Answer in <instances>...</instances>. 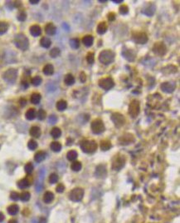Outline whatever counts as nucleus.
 I'll return each instance as SVG.
<instances>
[{
  "label": "nucleus",
  "instance_id": "1",
  "mask_svg": "<svg viewBox=\"0 0 180 223\" xmlns=\"http://www.w3.org/2000/svg\"><path fill=\"white\" fill-rule=\"evenodd\" d=\"M114 60V53L111 50L106 49L103 50L99 54V61L104 64V65H109L112 63Z\"/></svg>",
  "mask_w": 180,
  "mask_h": 223
},
{
  "label": "nucleus",
  "instance_id": "2",
  "mask_svg": "<svg viewBox=\"0 0 180 223\" xmlns=\"http://www.w3.org/2000/svg\"><path fill=\"white\" fill-rule=\"evenodd\" d=\"M13 43L15 46L18 49H21L22 51H25L28 49L29 47V41L28 39L22 33H19L15 36Z\"/></svg>",
  "mask_w": 180,
  "mask_h": 223
},
{
  "label": "nucleus",
  "instance_id": "3",
  "mask_svg": "<svg viewBox=\"0 0 180 223\" xmlns=\"http://www.w3.org/2000/svg\"><path fill=\"white\" fill-rule=\"evenodd\" d=\"M81 150L87 154L94 153L97 149V143L94 140H83L81 142Z\"/></svg>",
  "mask_w": 180,
  "mask_h": 223
},
{
  "label": "nucleus",
  "instance_id": "4",
  "mask_svg": "<svg viewBox=\"0 0 180 223\" xmlns=\"http://www.w3.org/2000/svg\"><path fill=\"white\" fill-rule=\"evenodd\" d=\"M17 77H18V70L15 69V68L8 69L3 74V78L7 83H13L16 81Z\"/></svg>",
  "mask_w": 180,
  "mask_h": 223
},
{
  "label": "nucleus",
  "instance_id": "5",
  "mask_svg": "<svg viewBox=\"0 0 180 223\" xmlns=\"http://www.w3.org/2000/svg\"><path fill=\"white\" fill-rule=\"evenodd\" d=\"M140 102L137 99H134L129 105V114L133 118H134L140 114Z\"/></svg>",
  "mask_w": 180,
  "mask_h": 223
},
{
  "label": "nucleus",
  "instance_id": "6",
  "mask_svg": "<svg viewBox=\"0 0 180 223\" xmlns=\"http://www.w3.org/2000/svg\"><path fill=\"white\" fill-rule=\"evenodd\" d=\"M91 131L95 134H101L105 131V125L103 121L101 119H95L91 122Z\"/></svg>",
  "mask_w": 180,
  "mask_h": 223
},
{
  "label": "nucleus",
  "instance_id": "7",
  "mask_svg": "<svg viewBox=\"0 0 180 223\" xmlns=\"http://www.w3.org/2000/svg\"><path fill=\"white\" fill-rule=\"evenodd\" d=\"M132 40L138 44H145L148 42V36L143 32H134L132 33Z\"/></svg>",
  "mask_w": 180,
  "mask_h": 223
},
{
  "label": "nucleus",
  "instance_id": "8",
  "mask_svg": "<svg viewBox=\"0 0 180 223\" xmlns=\"http://www.w3.org/2000/svg\"><path fill=\"white\" fill-rule=\"evenodd\" d=\"M84 196V190L82 188L77 187L71 190V192L69 194V198L72 202H80Z\"/></svg>",
  "mask_w": 180,
  "mask_h": 223
},
{
  "label": "nucleus",
  "instance_id": "9",
  "mask_svg": "<svg viewBox=\"0 0 180 223\" xmlns=\"http://www.w3.org/2000/svg\"><path fill=\"white\" fill-rule=\"evenodd\" d=\"M152 50L154 54L158 56H163L167 53V47L163 42H158L154 43Z\"/></svg>",
  "mask_w": 180,
  "mask_h": 223
},
{
  "label": "nucleus",
  "instance_id": "10",
  "mask_svg": "<svg viewBox=\"0 0 180 223\" xmlns=\"http://www.w3.org/2000/svg\"><path fill=\"white\" fill-rule=\"evenodd\" d=\"M99 86L101 87L102 89H104L105 91H108L110 89H111L114 86V80L110 77L107 78H101L99 80Z\"/></svg>",
  "mask_w": 180,
  "mask_h": 223
},
{
  "label": "nucleus",
  "instance_id": "11",
  "mask_svg": "<svg viewBox=\"0 0 180 223\" xmlns=\"http://www.w3.org/2000/svg\"><path fill=\"white\" fill-rule=\"evenodd\" d=\"M111 121L114 122V126L116 127H121L125 123V118L124 116L120 112H114L111 115Z\"/></svg>",
  "mask_w": 180,
  "mask_h": 223
},
{
  "label": "nucleus",
  "instance_id": "12",
  "mask_svg": "<svg viewBox=\"0 0 180 223\" xmlns=\"http://www.w3.org/2000/svg\"><path fill=\"white\" fill-rule=\"evenodd\" d=\"M122 55L126 60H128L129 62H133L134 61L135 57H136V53L132 49H124L122 51Z\"/></svg>",
  "mask_w": 180,
  "mask_h": 223
},
{
  "label": "nucleus",
  "instance_id": "13",
  "mask_svg": "<svg viewBox=\"0 0 180 223\" xmlns=\"http://www.w3.org/2000/svg\"><path fill=\"white\" fill-rule=\"evenodd\" d=\"M95 176L97 178H105L107 175V171H106V167L105 165H99L96 166L95 172Z\"/></svg>",
  "mask_w": 180,
  "mask_h": 223
},
{
  "label": "nucleus",
  "instance_id": "14",
  "mask_svg": "<svg viewBox=\"0 0 180 223\" xmlns=\"http://www.w3.org/2000/svg\"><path fill=\"white\" fill-rule=\"evenodd\" d=\"M176 88V85L173 83H169V82H166L161 84V89L163 92L166 93H173Z\"/></svg>",
  "mask_w": 180,
  "mask_h": 223
},
{
  "label": "nucleus",
  "instance_id": "15",
  "mask_svg": "<svg viewBox=\"0 0 180 223\" xmlns=\"http://www.w3.org/2000/svg\"><path fill=\"white\" fill-rule=\"evenodd\" d=\"M124 159L123 157H115L113 163H112V168L114 171H120L124 166Z\"/></svg>",
  "mask_w": 180,
  "mask_h": 223
},
{
  "label": "nucleus",
  "instance_id": "16",
  "mask_svg": "<svg viewBox=\"0 0 180 223\" xmlns=\"http://www.w3.org/2000/svg\"><path fill=\"white\" fill-rule=\"evenodd\" d=\"M155 10H156V6H155L154 3H149V4L142 10V13L147 15V16L151 17V16H153V15L154 14Z\"/></svg>",
  "mask_w": 180,
  "mask_h": 223
},
{
  "label": "nucleus",
  "instance_id": "17",
  "mask_svg": "<svg viewBox=\"0 0 180 223\" xmlns=\"http://www.w3.org/2000/svg\"><path fill=\"white\" fill-rule=\"evenodd\" d=\"M134 141V136L131 134H124L120 137V142L121 144H130Z\"/></svg>",
  "mask_w": 180,
  "mask_h": 223
},
{
  "label": "nucleus",
  "instance_id": "18",
  "mask_svg": "<svg viewBox=\"0 0 180 223\" xmlns=\"http://www.w3.org/2000/svg\"><path fill=\"white\" fill-rule=\"evenodd\" d=\"M45 32H46V33H47L48 35L52 36V35H54V34L56 33L57 28H56V26H55L53 23H48V24L46 25V27H45Z\"/></svg>",
  "mask_w": 180,
  "mask_h": 223
},
{
  "label": "nucleus",
  "instance_id": "19",
  "mask_svg": "<svg viewBox=\"0 0 180 223\" xmlns=\"http://www.w3.org/2000/svg\"><path fill=\"white\" fill-rule=\"evenodd\" d=\"M29 30H30V33H31L33 37H38V36H40L41 33H42V29H41V27L37 25V24L31 26V28H30Z\"/></svg>",
  "mask_w": 180,
  "mask_h": 223
},
{
  "label": "nucleus",
  "instance_id": "20",
  "mask_svg": "<svg viewBox=\"0 0 180 223\" xmlns=\"http://www.w3.org/2000/svg\"><path fill=\"white\" fill-rule=\"evenodd\" d=\"M82 43L85 47L89 48V47L92 46V44L94 43V38L91 35H85L82 39Z\"/></svg>",
  "mask_w": 180,
  "mask_h": 223
},
{
  "label": "nucleus",
  "instance_id": "21",
  "mask_svg": "<svg viewBox=\"0 0 180 223\" xmlns=\"http://www.w3.org/2000/svg\"><path fill=\"white\" fill-rule=\"evenodd\" d=\"M30 135L33 137L38 138L39 136H41V129L40 127L38 126H33L31 127L30 129Z\"/></svg>",
  "mask_w": 180,
  "mask_h": 223
},
{
  "label": "nucleus",
  "instance_id": "22",
  "mask_svg": "<svg viewBox=\"0 0 180 223\" xmlns=\"http://www.w3.org/2000/svg\"><path fill=\"white\" fill-rule=\"evenodd\" d=\"M107 28H108V26H107L106 23H105V22H101V23H100L98 24L96 31H97V33H98L99 34L102 35V34H104L107 31Z\"/></svg>",
  "mask_w": 180,
  "mask_h": 223
},
{
  "label": "nucleus",
  "instance_id": "23",
  "mask_svg": "<svg viewBox=\"0 0 180 223\" xmlns=\"http://www.w3.org/2000/svg\"><path fill=\"white\" fill-rule=\"evenodd\" d=\"M42 72H43V73L45 74V75H47V76H51V75H52L53 74V73H54V67L52 65V64H47V65H45L44 66V68L42 69Z\"/></svg>",
  "mask_w": 180,
  "mask_h": 223
},
{
  "label": "nucleus",
  "instance_id": "24",
  "mask_svg": "<svg viewBox=\"0 0 180 223\" xmlns=\"http://www.w3.org/2000/svg\"><path fill=\"white\" fill-rule=\"evenodd\" d=\"M25 116H26V118L29 120V121H31V120H33L36 116H37V112H36V110L34 109V108H30L28 109L27 112H26V113H25Z\"/></svg>",
  "mask_w": 180,
  "mask_h": 223
},
{
  "label": "nucleus",
  "instance_id": "25",
  "mask_svg": "<svg viewBox=\"0 0 180 223\" xmlns=\"http://www.w3.org/2000/svg\"><path fill=\"white\" fill-rule=\"evenodd\" d=\"M64 83H66V85L67 86H71L75 83V78L73 77L72 74L71 73H68L66 74L64 78Z\"/></svg>",
  "mask_w": 180,
  "mask_h": 223
},
{
  "label": "nucleus",
  "instance_id": "26",
  "mask_svg": "<svg viewBox=\"0 0 180 223\" xmlns=\"http://www.w3.org/2000/svg\"><path fill=\"white\" fill-rule=\"evenodd\" d=\"M40 44L42 48H45V49H48L50 48L51 44H52V41L49 38H47V37H43L42 38L41 40H40Z\"/></svg>",
  "mask_w": 180,
  "mask_h": 223
},
{
  "label": "nucleus",
  "instance_id": "27",
  "mask_svg": "<svg viewBox=\"0 0 180 223\" xmlns=\"http://www.w3.org/2000/svg\"><path fill=\"white\" fill-rule=\"evenodd\" d=\"M45 158H46V152H42V151L38 152L35 154V156H34V160H35L37 162H42Z\"/></svg>",
  "mask_w": 180,
  "mask_h": 223
},
{
  "label": "nucleus",
  "instance_id": "28",
  "mask_svg": "<svg viewBox=\"0 0 180 223\" xmlns=\"http://www.w3.org/2000/svg\"><path fill=\"white\" fill-rule=\"evenodd\" d=\"M54 199V195L52 192H47L45 194H44V196H43V201L44 202L47 204L51 203Z\"/></svg>",
  "mask_w": 180,
  "mask_h": 223
},
{
  "label": "nucleus",
  "instance_id": "29",
  "mask_svg": "<svg viewBox=\"0 0 180 223\" xmlns=\"http://www.w3.org/2000/svg\"><path fill=\"white\" fill-rule=\"evenodd\" d=\"M19 206L16 205V204H13V205H11V206H9L8 207V212H9V214H10V215H12V216L16 215V214L19 212Z\"/></svg>",
  "mask_w": 180,
  "mask_h": 223
},
{
  "label": "nucleus",
  "instance_id": "30",
  "mask_svg": "<svg viewBox=\"0 0 180 223\" xmlns=\"http://www.w3.org/2000/svg\"><path fill=\"white\" fill-rule=\"evenodd\" d=\"M41 95L38 93H32V96H31V98H30V101H31V103H32V104H38L39 103H40V101H41Z\"/></svg>",
  "mask_w": 180,
  "mask_h": 223
},
{
  "label": "nucleus",
  "instance_id": "31",
  "mask_svg": "<svg viewBox=\"0 0 180 223\" xmlns=\"http://www.w3.org/2000/svg\"><path fill=\"white\" fill-rule=\"evenodd\" d=\"M29 186H30V182H29V181L27 178H23V179L20 180L19 182H18V186H19L20 189L28 188Z\"/></svg>",
  "mask_w": 180,
  "mask_h": 223
},
{
  "label": "nucleus",
  "instance_id": "32",
  "mask_svg": "<svg viewBox=\"0 0 180 223\" xmlns=\"http://www.w3.org/2000/svg\"><path fill=\"white\" fill-rule=\"evenodd\" d=\"M111 147V142L109 140H103L101 142V149L102 151H108Z\"/></svg>",
  "mask_w": 180,
  "mask_h": 223
},
{
  "label": "nucleus",
  "instance_id": "33",
  "mask_svg": "<svg viewBox=\"0 0 180 223\" xmlns=\"http://www.w3.org/2000/svg\"><path fill=\"white\" fill-rule=\"evenodd\" d=\"M56 107H57V109L58 111H61V112L64 111V110H66V107H67V103L65 100H60V101H58L57 103Z\"/></svg>",
  "mask_w": 180,
  "mask_h": 223
},
{
  "label": "nucleus",
  "instance_id": "34",
  "mask_svg": "<svg viewBox=\"0 0 180 223\" xmlns=\"http://www.w3.org/2000/svg\"><path fill=\"white\" fill-rule=\"evenodd\" d=\"M51 149L55 152H59L62 150V144L58 142H53L51 143Z\"/></svg>",
  "mask_w": 180,
  "mask_h": 223
},
{
  "label": "nucleus",
  "instance_id": "35",
  "mask_svg": "<svg viewBox=\"0 0 180 223\" xmlns=\"http://www.w3.org/2000/svg\"><path fill=\"white\" fill-rule=\"evenodd\" d=\"M77 152H76V151L75 150H71V151H69L68 152H67V154H66V157H67V159L69 160V161H75L76 158H77Z\"/></svg>",
  "mask_w": 180,
  "mask_h": 223
},
{
  "label": "nucleus",
  "instance_id": "36",
  "mask_svg": "<svg viewBox=\"0 0 180 223\" xmlns=\"http://www.w3.org/2000/svg\"><path fill=\"white\" fill-rule=\"evenodd\" d=\"M9 28V25L6 22H0V35L4 34Z\"/></svg>",
  "mask_w": 180,
  "mask_h": 223
},
{
  "label": "nucleus",
  "instance_id": "37",
  "mask_svg": "<svg viewBox=\"0 0 180 223\" xmlns=\"http://www.w3.org/2000/svg\"><path fill=\"white\" fill-rule=\"evenodd\" d=\"M51 135L54 138H58L62 135V131L58 127H53L51 131Z\"/></svg>",
  "mask_w": 180,
  "mask_h": 223
},
{
  "label": "nucleus",
  "instance_id": "38",
  "mask_svg": "<svg viewBox=\"0 0 180 223\" xmlns=\"http://www.w3.org/2000/svg\"><path fill=\"white\" fill-rule=\"evenodd\" d=\"M71 170H73L74 172H79V171L81 170L82 165H81V163L80 162H74L71 164Z\"/></svg>",
  "mask_w": 180,
  "mask_h": 223
},
{
  "label": "nucleus",
  "instance_id": "39",
  "mask_svg": "<svg viewBox=\"0 0 180 223\" xmlns=\"http://www.w3.org/2000/svg\"><path fill=\"white\" fill-rule=\"evenodd\" d=\"M42 78L40 77V76H35L34 78H32V80H31V83H32V84L33 85V86H39L41 83H42Z\"/></svg>",
  "mask_w": 180,
  "mask_h": 223
},
{
  "label": "nucleus",
  "instance_id": "40",
  "mask_svg": "<svg viewBox=\"0 0 180 223\" xmlns=\"http://www.w3.org/2000/svg\"><path fill=\"white\" fill-rule=\"evenodd\" d=\"M69 43H70V46L72 49H76L80 47V42H79V39H71L70 40Z\"/></svg>",
  "mask_w": 180,
  "mask_h": 223
},
{
  "label": "nucleus",
  "instance_id": "41",
  "mask_svg": "<svg viewBox=\"0 0 180 223\" xmlns=\"http://www.w3.org/2000/svg\"><path fill=\"white\" fill-rule=\"evenodd\" d=\"M50 56L52 58H57L60 54H61V50L58 48H54L50 51Z\"/></svg>",
  "mask_w": 180,
  "mask_h": 223
},
{
  "label": "nucleus",
  "instance_id": "42",
  "mask_svg": "<svg viewBox=\"0 0 180 223\" xmlns=\"http://www.w3.org/2000/svg\"><path fill=\"white\" fill-rule=\"evenodd\" d=\"M37 116H38V118L40 121H42V120H44L46 118L47 113H46V112L43 109H40L38 112V113H37Z\"/></svg>",
  "mask_w": 180,
  "mask_h": 223
},
{
  "label": "nucleus",
  "instance_id": "43",
  "mask_svg": "<svg viewBox=\"0 0 180 223\" xmlns=\"http://www.w3.org/2000/svg\"><path fill=\"white\" fill-rule=\"evenodd\" d=\"M86 61L88 63L92 64L95 62V54L93 53H88L86 55Z\"/></svg>",
  "mask_w": 180,
  "mask_h": 223
},
{
  "label": "nucleus",
  "instance_id": "44",
  "mask_svg": "<svg viewBox=\"0 0 180 223\" xmlns=\"http://www.w3.org/2000/svg\"><path fill=\"white\" fill-rule=\"evenodd\" d=\"M28 147L30 150L33 151L35 149H37L38 147V142L35 141V140H30L28 143Z\"/></svg>",
  "mask_w": 180,
  "mask_h": 223
},
{
  "label": "nucleus",
  "instance_id": "45",
  "mask_svg": "<svg viewBox=\"0 0 180 223\" xmlns=\"http://www.w3.org/2000/svg\"><path fill=\"white\" fill-rule=\"evenodd\" d=\"M30 197H31V195L28 192H22V194L20 195V199L22 202H28V201H29Z\"/></svg>",
  "mask_w": 180,
  "mask_h": 223
},
{
  "label": "nucleus",
  "instance_id": "46",
  "mask_svg": "<svg viewBox=\"0 0 180 223\" xmlns=\"http://www.w3.org/2000/svg\"><path fill=\"white\" fill-rule=\"evenodd\" d=\"M58 182V176L56 173H52L49 176V182L51 184H55Z\"/></svg>",
  "mask_w": 180,
  "mask_h": 223
},
{
  "label": "nucleus",
  "instance_id": "47",
  "mask_svg": "<svg viewBox=\"0 0 180 223\" xmlns=\"http://www.w3.org/2000/svg\"><path fill=\"white\" fill-rule=\"evenodd\" d=\"M24 170H25V172L28 173V174H31L32 172V171H33V165L31 163V162H28V163H27L25 166H24Z\"/></svg>",
  "mask_w": 180,
  "mask_h": 223
},
{
  "label": "nucleus",
  "instance_id": "48",
  "mask_svg": "<svg viewBox=\"0 0 180 223\" xmlns=\"http://www.w3.org/2000/svg\"><path fill=\"white\" fill-rule=\"evenodd\" d=\"M26 18H27V14L24 11H21L19 12V13L18 14V19L21 22H23L26 20Z\"/></svg>",
  "mask_w": 180,
  "mask_h": 223
},
{
  "label": "nucleus",
  "instance_id": "49",
  "mask_svg": "<svg viewBox=\"0 0 180 223\" xmlns=\"http://www.w3.org/2000/svg\"><path fill=\"white\" fill-rule=\"evenodd\" d=\"M128 12H129V8H128L127 5L123 4L122 6H120V14H122V15L127 14Z\"/></svg>",
  "mask_w": 180,
  "mask_h": 223
},
{
  "label": "nucleus",
  "instance_id": "50",
  "mask_svg": "<svg viewBox=\"0 0 180 223\" xmlns=\"http://www.w3.org/2000/svg\"><path fill=\"white\" fill-rule=\"evenodd\" d=\"M10 198L13 200V201H18L20 199V195L18 193V192H11V194H10Z\"/></svg>",
  "mask_w": 180,
  "mask_h": 223
},
{
  "label": "nucleus",
  "instance_id": "51",
  "mask_svg": "<svg viewBox=\"0 0 180 223\" xmlns=\"http://www.w3.org/2000/svg\"><path fill=\"white\" fill-rule=\"evenodd\" d=\"M48 122H49L50 124H55L57 122V117L55 115H52V116H49Z\"/></svg>",
  "mask_w": 180,
  "mask_h": 223
},
{
  "label": "nucleus",
  "instance_id": "52",
  "mask_svg": "<svg viewBox=\"0 0 180 223\" xmlns=\"http://www.w3.org/2000/svg\"><path fill=\"white\" fill-rule=\"evenodd\" d=\"M65 190V186L63 184H58L56 187V191H57L58 193H62Z\"/></svg>",
  "mask_w": 180,
  "mask_h": 223
},
{
  "label": "nucleus",
  "instance_id": "53",
  "mask_svg": "<svg viewBox=\"0 0 180 223\" xmlns=\"http://www.w3.org/2000/svg\"><path fill=\"white\" fill-rule=\"evenodd\" d=\"M80 81L81 83H85V81H86V75H85V73L84 72H81L80 73Z\"/></svg>",
  "mask_w": 180,
  "mask_h": 223
},
{
  "label": "nucleus",
  "instance_id": "54",
  "mask_svg": "<svg viewBox=\"0 0 180 223\" xmlns=\"http://www.w3.org/2000/svg\"><path fill=\"white\" fill-rule=\"evenodd\" d=\"M115 19H116V15H115L114 13H110L108 14V19L110 21H114V20H115Z\"/></svg>",
  "mask_w": 180,
  "mask_h": 223
},
{
  "label": "nucleus",
  "instance_id": "55",
  "mask_svg": "<svg viewBox=\"0 0 180 223\" xmlns=\"http://www.w3.org/2000/svg\"><path fill=\"white\" fill-rule=\"evenodd\" d=\"M42 183L38 182V183L36 184V191H37L38 192H40L42 191Z\"/></svg>",
  "mask_w": 180,
  "mask_h": 223
},
{
  "label": "nucleus",
  "instance_id": "56",
  "mask_svg": "<svg viewBox=\"0 0 180 223\" xmlns=\"http://www.w3.org/2000/svg\"><path fill=\"white\" fill-rule=\"evenodd\" d=\"M19 102H20V104H21L22 107H24L26 105V103H27V101L25 99H23V98H21Z\"/></svg>",
  "mask_w": 180,
  "mask_h": 223
},
{
  "label": "nucleus",
  "instance_id": "57",
  "mask_svg": "<svg viewBox=\"0 0 180 223\" xmlns=\"http://www.w3.org/2000/svg\"><path fill=\"white\" fill-rule=\"evenodd\" d=\"M38 223H47V219L45 217H41Z\"/></svg>",
  "mask_w": 180,
  "mask_h": 223
},
{
  "label": "nucleus",
  "instance_id": "58",
  "mask_svg": "<svg viewBox=\"0 0 180 223\" xmlns=\"http://www.w3.org/2000/svg\"><path fill=\"white\" fill-rule=\"evenodd\" d=\"M3 220H4V215H3V213H2V212H0V223L3 222Z\"/></svg>",
  "mask_w": 180,
  "mask_h": 223
},
{
  "label": "nucleus",
  "instance_id": "59",
  "mask_svg": "<svg viewBox=\"0 0 180 223\" xmlns=\"http://www.w3.org/2000/svg\"><path fill=\"white\" fill-rule=\"evenodd\" d=\"M29 3H32V4H37L39 3V0H30Z\"/></svg>",
  "mask_w": 180,
  "mask_h": 223
},
{
  "label": "nucleus",
  "instance_id": "60",
  "mask_svg": "<svg viewBox=\"0 0 180 223\" xmlns=\"http://www.w3.org/2000/svg\"><path fill=\"white\" fill-rule=\"evenodd\" d=\"M112 2L114 3H123L124 1L123 0H112Z\"/></svg>",
  "mask_w": 180,
  "mask_h": 223
},
{
  "label": "nucleus",
  "instance_id": "61",
  "mask_svg": "<svg viewBox=\"0 0 180 223\" xmlns=\"http://www.w3.org/2000/svg\"><path fill=\"white\" fill-rule=\"evenodd\" d=\"M62 27H63V28H65V29H66V31H68V30H69V29H70V27H69V26H68L66 23H63Z\"/></svg>",
  "mask_w": 180,
  "mask_h": 223
},
{
  "label": "nucleus",
  "instance_id": "62",
  "mask_svg": "<svg viewBox=\"0 0 180 223\" xmlns=\"http://www.w3.org/2000/svg\"><path fill=\"white\" fill-rule=\"evenodd\" d=\"M9 223H18V222L16 221V220H14V219H12V220H10Z\"/></svg>",
  "mask_w": 180,
  "mask_h": 223
},
{
  "label": "nucleus",
  "instance_id": "63",
  "mask_svg": "<svg viewBox=\"0 0 180 223\" xmlns=\"http://www.w3.org/2000/svg\"><path fill=\"white\" fill-rule=\"evenodd\" d=\"M32 223H38L37 222V221H36V219H33V220H32Z\"/></svg>",
  "mask_w": 180,
  "mask_h": 223
},
{
  "label": "nucleus",
  "instance_id": "64",
  "mask_svg": "<svg viewBox=\"0 0 180 223\" xmlns=\"http://www.w3.org/2000/svg\"><path fill=\"white\" fill-rule=\"evenodd\" d=\"M0 147H1V145H0Z\"/></svg>",
  "mask_w": 180,
  "mask_h": 223
}]
</instances>
